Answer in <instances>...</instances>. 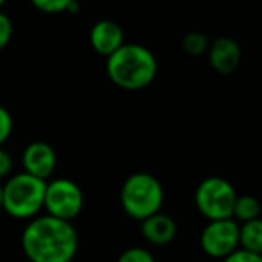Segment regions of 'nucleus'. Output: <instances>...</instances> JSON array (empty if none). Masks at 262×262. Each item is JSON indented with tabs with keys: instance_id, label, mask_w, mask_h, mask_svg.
I'll list each match as a JSON object with an SVG mask.
<instances>
[{
	"instance_id": "aec40b11",
	"label": "nucleus",
	"mask_w": 262,
	"mask_h": 262,
	"mask_svg": "<svg viewBox=\"0 0 262 262\" xmlns=\"http://www.w3.org/2000/svg\"><path fill=\"white\" fill-rule=\"evenodd\" d=\"M13 167H15V162L9 151L4 149V146L0 147V180L9 178L13 174Z\"/></svg>"
},
{
	"instance_id": "dca6fc26",
	"label": "nucleus",
	"mask_w": 262,
	"mask_h": 262,
	"mask_svg": "<svg viewBox=\"0 0 262 262\" xmlns=\"http://www.w3.org/2000/svg\"><path fill=\"white\" fill-rule=\"evenodd\" d=\"M117 262H157L147 248L142 246H133V248H127L124 250L122 253L119 255Z\"/></svg>"
},
{
	"instance_id": "412c9836",
	"label": "nucleus",
	"mask_w": 262,
	"mask_h": 262,
	"mask_svg": "<svg viewBox=\"0 0 262 262\" xmlns=\"http://www.w3.org/2000/svg\"><path fill=\"white\" fill-rule=\"evenodd\" d=\"M0 212H2V183H0Z\"/></svg>"
},
{
	"instance_id": "9d476101",
	"label": "nucleus",
	"mask_w": 262,
	"mask_h": 262,
	"mask_svg": "<svg viewBox=\"0 0 262 262\" xmlns=\"http://www.w3.org/2000/svg\"><path fill=\"white\" fill-rule=\"evenodd\" d=\"M90 45L99 56L108 58L110 54L120 49L126 43V36H124L122 27L113 20H99L92 26L90 34H88Z\"/></svg>"
},
{
	"instance_id": "20e7f679",
	"label": "nucleus",
	"mask_w": 262,
	"mask_h": 262,
	"mask_svg": "<svg viewBox=\"0 0 262 262\" xmlns=\"http://www.w3.org/2000/svg\"><path fill=\"white\" fill-rule=\"evenodd\" d=\"M165 200L164 187L149 172H133L120 187V205L127 217L144 221L162 210Z\"/></svg>"
},
{
	"instance_id": "2eb2a0df",
	"label": "nucleus",
	"mask_w": 262,
	"mask_h": 262,
	"mask_svg": "<svg viewBox=\"0 0 262 262\" xmlns=\"http://www.w3.org/2000/svg\"><path fill=\"white\" fill-rule=\"evenodd\" d=\"M74 0H31V4L41 13L47 15H59V13H67Z\"/></svg>"
},
{
	"instance_id": "4468645a",
	"label": "nucleus",
	"mask_w": 262,
	"mask_h": 262,
	"mask_svg": "<svg viewBox=\"0 0 262 262\" xmlns=\"http://www.w3.org/2000/svg\"><path fill=\"white\" fill-rule=\"evenodd\" d=\"M183 51L187 52L189 56H203L207 54L208 51V45H210V41H208V38L205 36L203 33H198V31H192V33H187L185 36H183Z\"/></svg>"
},
{
	"instance_id": "6e6552de",
	"label": "nucleus",
	"mask_w": 262,
	"mask_h": 262,
	"mask_svg": "<svg viewBox=\"0 0 262 262\" xmlns=\"http://www.w3.org/2000/svg\"><path fill=\"white\" fill-rule=\"evenodd\" d=\"M56 165H58V155H56L54 147L47 142L36 140V142L27 144L22 153L24 172L38 180L49 182L54 174Z\"/></svg>"
},
{
	"instance_id": "9b49d317",
	"label": "nucleus",
	"mask_w": 262,
	"mask_h": 262,
	"mask_svg": "<svg viewBox=\"0 0 262 262\" xmlns=\"http://www.w3.org/2000/svg\"><path fill=\"white\" fill-rule=\"evenodd\" d=\"M140 232L142 237L153 246H165V244L172 243L178 232V225L169 214L164 212H157V214L149 215L144 221H140Z\"/></svg>"
},
{
	"instance_id": "0eeeda50",
	"label": "nucleus",
	"mask_w": 262,
	"mask_h": 262,
	"mask_svg": "<svg viewBox=\"0 0 262 262\" xmlns=\"http://www.w3.org/2000/svg\"><path fill=\"white\" fill-rule=\"evenodd\" d=\"M200 246L210 258H225L239 248V223L228 219L208 221L201 230Z\"/></svg>"
},
{
	"instance_id": "423d86ee",
	"label": "nucleus",
	"mask_w": 262,
	"mask_h": 262,
	"mask_svg": "<svg viewBox=\"0 0 262 262\" xmlns=\"http://www.w3.org/2000/svg\"><path fill=\"white\" fill-rule=\"evenodd\" d=\"M84 196L81 187L70 178H54L45 183L43 210L61 221L72 223L81 214Z\"/></svg>"
},
{
	"instance_id": "ddd939ff",
	"label": "nucleus",
	"mask_w": 262,
	"mask_h": 262,
	"mask_svg": "<svg viewBox=\"0 0 262 262\" xmlns=\"http://www.w3.org/2000/svg\"><path fill=\"white\" fill-rule=\"evenodd\" d=\"M232 219L241 223L255 221V219H260V203L255 196H237L235 205H233Z\"/></svg>"
},
{
	"instance_id": "f3484780",
	"label": "nucleus",
	"mask_w": 262,
	"mask_h": 262,
	"mask_svg": "<svg viewBox=\"0 0 262 262\" xmlns=\"http://www.w3.org/2000/svg\"><path fill=\"white\" fill-rule=\"evenodd\" d=\"M13 115L9 113L8 108L0 106V147L8 142V139L13 133Z\"/></svg>"
},
{
	"instance_id": "39448f33",
	"label": "nucleus",
	"mask_w": 262,
	"mask_h": 262,
	"mask_svg": "<svg viewBox=\"0 0 262 262\" xmlns=\"http://www.w3.org/2000/svg\"><path fill=\"white\" fill-rule=\"evenodd\" d=\"M237 196L239 194L228 180L221 176H210L198 185L194 203L198 212L207 221H217V219L232 217Z\"/></svg>"
},
{
	"instance_id": "6ab92c4d",
	"label": "nucleus",
	"mask_w": 262,
	"mask_h": 262,
	"mask_svg": "<svg viewBox=\"0 0 262 262\" xmlns=\"http://www.w3.org/2000/svg\"><path fill=\"white\" fill-rule=\"evenodd\" d=\"M221 262H262V255L251 253V251L237 248L233 253H230L228 257H225Z\"/></svg>"
},
{
	"instance_id": "1a4fd4ad",
	"label": "nucleus",
	"mask_w": 262,
	"mask_h": 262,
	"mask_svg": "<svg viewBox=\"0 0 262 262\" xmlns=\"http://www.w3.org/2000/svg\"><path fill=\"white\" fill-rule=\"evenodd\" d=\"M208 63H210L212 70L221 76H230L237 70L241 63V47L233 38L228 36H219L208 45Z\"/></svg>"
},
{
	"instance_id": "f03ea898",
	"label": "nucleus",
	"mask_w": 262,
	"mask_h": 262,
	"mask_svg": "<svg viewBox=\"0 0 262 262\" xmlns=\"http://www.w3.org/2000/svg\"><path fill=\"white\" fill-rule=\"evenodd\" d=\"M106 74L110 81L122 90H144L158 74L157 56L146 45L124 43L106 58Z\"/></svg>"
},
{
	"instance_id": "4be33fe9",
	"label": "nucleus",
	"mask_w": 262,
	"mask_h": 262,
	"mask_svg": "<svg viewBox=\"0 0 262 262\" xmlns=\"http://www.w3.org/2000/svg\"><path fill=\"white\" fill-rule=\"evenodd\" d=\"M6 2H8V0H0V9L4 8V6H6Z\"/></svg>"
},
{
	"instance_id": "7ed1b4c3",
	"label": "nucleus",
	"mask_w": 262,
	"mask_h": 262,
	"mask_svg": "<svg viewBox=\"0 0 262 262\" xmlns=\"http://www.w3.org/2000/svg\"><path fill=\"white\" fill-rule=\"evenodd\" d=\"M45 183L24 171L11 174L2 183V210L18 221L36 217L43 210Z\"/></svg>"
},
{
	"instance_id": "a211bd4d",
	"label": "nucleus",
	"mask_w": 262,
	"mask_h": 262,
	"mask_svg": "<svg viewBox=\"0 0 262 262\" xmlns=\"http://www.w3.org/2000/svg\"><path fill=\"white\" fill-rule=\"evenodd\" d=\"M13 38V22L6 13L0 11V51H4Z\"/></svg>"
},
{
	"instance_id": "f8f14e48",
	"label": "nucleus",
	"mask_w": 262,
	"mask_h": 262,
	"mask_svg": "<svg viewBox=\"0 0 262 262\" xmlns=\"http://www.w3.org/2000/svg\"><path fill=\"white\" fill-rule=\"evenodd\" d=\"M239 248L251 251V253L262 255V221L241 223L239 225Z\"/></svg>"
},
{
	"instance_id": "f257e3e1",
	"label": "nucleus",
	"mask_w": 262,
	"mask_h": 262,
	"mask_svg": "<svg viewBox=\"0 0 262 262\" xmlns=\"http://www.w3.org/2000/svg\"><path fill=\"white\" fill-rule=\"evenodd\" d=\"M20 243L29 262H72L79 250V235L72 223L47 214L29 219Z\"/></svg>"
}]
</instances>
